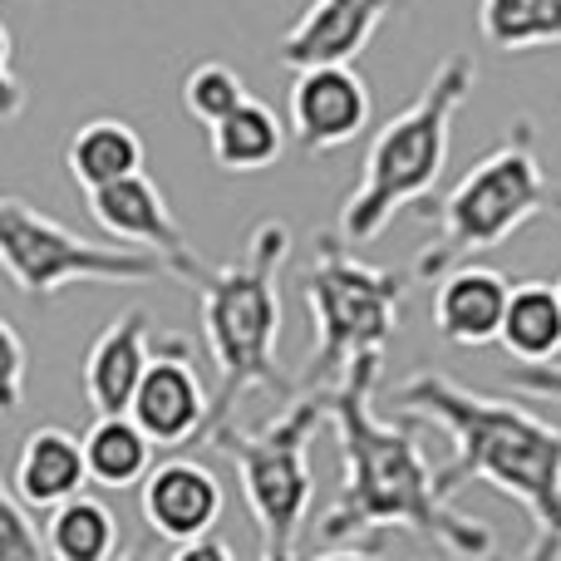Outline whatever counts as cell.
<instances>
[{"instance_id": "obj_10", "label": "cell", "mask_w": 561, "mask_h": 561, "mask_svg": "<svg viewBox=\"0 0 561 561\" xmlns=\"http://www.w3.org/2000/svg\"><path fill=\"white\" fill-rule=\"evenodd\" d=\"M128 414L153 434L158 448H187V444H207V424H213V394L197 379L193 359H187L183 340H168L153 350L148 375L134 394Z\"/></svg>"}, {"instance_id": "obj_7", "label": "cell", "mask_w": 561, "mask_h": 561, "mask_svg": "<svg viewBox=\"0 0 561 561\" xmlns=\"http://www.w3.org/2000/svg\"><path fill=\"white\" fill-rule=\"evenodd\" d=\"M330 419V404L320 389L286 399V409L272 414L262 428H237L222 424L207 444L227 454L242 478V497L252 507L256 537H262L266 561H286L300 552V533L310 523V497H316V478H310V434Z\"/></svg>"}, {"instance_id": "obj_1", "label": "cell", "mask_w": 561, "mask_h": 561, "mask_svg": "<svg viewBox=\"0 0 561 561\" xmlns=\"http://www.w3.org/2000/svg\"><path fill=\"white\" fill-rule=\"evenodd\" d=\"M375 385L379 355H359L335 385L320 389L340 438L345 478L316 527V547H359V537L394 527V533L428 537L458 557H488L493 552L488 523L448 507V493L428 468L414 428L375 414Z\"/></svg>"}, {"instance_id": "obj_23", "label": "cell", "mask_w": 561, "mask_h": 561, "mask_svg": "<svg viewBox=\"0 0 561 561\" xmlns=\"http://www.w3.org/2000/svg\"><path fill=\"white\" fill-rule=\"evenodd\" d=\"M247 99H252L247 94V79L227 65H197V69H187V79H183V108L207 128L232 114L237 104H247Z\"/></svg>"}, {"instance_id": "obj_12", "label": "cell", "mask_w": 561, "mask_h": 561, "mask_svg": "<svg viewBox=\"0 0 561 561\" xmlns=\"http://www.w3.org/2000/svg\"><path fill=\"white\" fill-rule=\"evenodd\" d=\"M399 0H310L280 35L276 59L286 69L310 65H355L379 35Z\"/></svg>"}, {"instance_id": "obj_25", "label": "cell", "mask_w": 561, "mask_h": 561, "mask_svg": "<svg viewBox=\"0 0 561 561\" xmlns=\"http://www.w3.org/2000/svg\"><path fill=\"white\" fill-rule=\"evenodd\" d=\"M503 379L517 389V394L561 399V365H552V359H513Z\"/></svg>"}, {"instance_id": "obj_4", "label": "cell", "mask_w": 561, "mask_h": 561, "mask_svg": "<svg viewBox=\"0 0 561 561\" xmlns=\"http://www.w3.org/2000/svg\"><path fill=\"white\" fill-rule=\"evenodd\" d=\"M473 84V55H448L419 89L414 104L375 134L365 153V173L340 207V232L350 237V247L375 242L409 203H424L434 193V183L444 178L448 148H454V118L463 114Z\"/></svg>"}, {"instance_id": "obj_26", "label": "cell", "mask_w": 561, "mask_h": 561, "mask_svg": "<svg viewBox=\"0 0 561 561\" xmlns=\"http://www.w3.org/2000/svg\"><path fill=\"white\" fill-rule=\"evenodd\" d=\"M0 340H5V414H15L25 404V340L15 320H0Z\"/></svg>"}, {"instance_id": "obj_18", "label": "cell", "mask_w": 561, "mask_h": 561, "mask_svg": "<svg viewBox=\"0 0 561 561\" xmlns=\"http://www.w3.org/2000/svg\"><path fill=\"white\" fill-rule=\"evenodd\" d=\"M138 168H144V138L124 118H89V124L75 128V138L65 148V173L79 193L108 187L118 178L138 173Z\"/></svg>"}, {"instance_id": "obj_27", "label": "cell", "mask_w": 561, "mask_h": 561, "mask_svg": "<svg viewBox=\"0 0 561 561\" xmlns=\"http://www.w3.org/2000/svg\"><path fill=\"white\" fill-rule=\"evenodd\" d=\"M197 557H217V561H227V557H232V547L217 542L213 533H203V537H193V542H178V547H173V561H197Z\"/></svg>"}, {"instance_id": "obj_13", "label": "cell", "mask_w": 561, "mask_h": 561, "mask_svg": "<svg viewBox=\"0 0 561 561\" xmlns=\"http://www.w3.org/2000/svg\"><path fill=\"white\" fill-rule=\"evenodd\" d=\"M138 503H144L148 533L163 537L168 547H178L213 533L227 497L207 463H197V458H163V463L148 468Z\"/></svg>"}, {"instance_id": "obj_8", "label": "cell", "mask_w": 561, "mask_h": 561, "mask_svg": "<svg viewBox=\"0 0 561 561\" xmlns=\"http://www.w3.org/2000/svg\"><path fill=\"white\" fill-rule=\"evenodd\" d=\"M0 262L25 296H59L65 286H108V280H158L173 266L148 247H99L45 217L25 197L0 203Z\"/></svg>"}, {"instance_id": "obj_9", "label": "cell", "mask_w": 561, "mask_h": 561, "mask_svg": "<svg viewBox=\"0 0 561 561\" xmlns=\"http://www.w3.org/2000/svg\"><path fill=\"white\" fill-rule=\"evenodd\" d=\"M84 197H89V217H94L114 242H134V247L158 252L168 266H173V276L187 280V286L203 276V256L193 252L183 222L173 217L168 197L158 193V183L144 173V168L118 178V183H108V187H94V193H84Z\"/></svg>"}, {"instance_id": "obj_15", "label": "cell", "mask_w": 561, "mask_h": 561, "mask_svg": "<svg viewBox=\"0 0 561 561\" xmlns=\"http://www.w3.org/2000/svg\"><path fill=\"white\" fill-rule=\"evenodd\" d=\"M148 310L144 306H128L108 320L104 330L94 335L84 355V399L94 414H124L134 409V394L148 375Z\"/></svg>"}, {"instance_id": "obj_22", "label": "cell", "mask_w": 561, "mask_h": 561, "mask_svg": "<svg viewBox=\"0 0 561 561\" xmlns=\"http://www.w3.org/2000/svg\"><path fill=\"white\" fill-rule=\"evenodd\" d=\"M45 537H49V557L55 561H104L118 552V517L99 497L75 493L59 507H49Z\"/></svg>"}, {"instance_id": "obj_5", "label": "cell", "mask_w": 561, "mask_h": 561, "mask_svg": "<svg viewBox=\"0 0 561 561\" xmlns=\"http://www.w3.org/2000/svg\"><path fill=\"white\" fill-rule=\"evenodd\" d=\"M561 213V187L537 163V128L533 118H517L513 134L483 153L438 203V237L419 252L414 272L438 280L483 252H497L513 232H523L533 217Z\"/></svg>"}, {"instance_id": "obj_11", "label": "cell", "mask_w": 561, "mask_h": 561, "mask_svg": "<svg viewBox=\"0 0 561 561\" xmlns=\"http://www.w3.org/2000/svg\"><path fill=\"white\" fill-rule=\"evenodd\" d=\"M369 128V84L355 65H310L290 79V138L306 153L345 148Z\"/></svg>"}, {"instance_id": "obj_19", "label": "cell", "mask_w": 561, "mask_h": 561, "mask_svg": "<svg viewBox=\"0 0 561 561\" xmlns=\"http://www.w3.org/2000/svg\"><path fill=\"white\" fill-rule=\"evenodd\" d=\"M207 144H213V158L222 173H262L286 148V124L266 104L247 99V104H237L232 114L207 128Z\"/></svg>"}, {"instance_id": "obj_3", "label": "cell", "mask_w": 561, "mask_h": 561, "mask_svg": "<svg viewBox=\"0 0 561 561\" xmlns=\"http://www.w3.org/2000/svg\"><path fill=\"white\" fill-rule=\"evenodd\" d=\"M290 256V227L266 217L252 227L247 252L227 266H203L193 280L203 335L217 365L213 389V424L207 438L222 424H232L237 404L252 389H266L280 404L296 399V379L280 369L276 340H280V266Z\"/></svg>"}, {"instance_id": "obj_16", "label": "cell", "mask_w": 561, "mask_h": 561, "mask_svg": "<svg viewBox=\"0 0 561 561\" xmlns=\"http://www.w3.org/2000/svg\"><path fill=\"white\" fill-rule=\"evenodd\" d=\"M89 478V458H84V438H75L69 428H30L25 444H20L15 463H10V488L25 497L35 513H49L65 497L84 493Z\"/></svg>"}, {"instance_id": "obj_21", "label": "cell", "mask_w": 561, "mask_h": 561, "mask_svg": "<svg viewBox=\"0 0 561 561\" xmlns=\"http://www.w3.org/2000/svg\"><path fill=\"white\" fill-rule=\"evenodd\" d=\"M478 35L497 55L561 45V0H478Z\"/></svg>"}, {"instance_id": "obj_17", "label": "cell", "mask_w": 561, "mask_h": 561, "mask_svg": "<svg viewBox=\"0 0 561 561\" xmlns=\"http://www.w3.org/2000/svg\"><path fill=\"white\" fill-rule=\"evenodd\" d=\"M158 444L134 414H94L84 434V458H89V478L108 493H124V488H144L148 468L158 463Z\"/></svg>"}, {"instance_id": "obj_28", "label": "cell", "mask_w": 561, "mask_h": 561, "mask_svg": "<svg viewBox=\"0 0 561 561\" xmlns=\"http://www.w3.org/2000/svg\"><path fill=\"white\" fill-rule=\"evenodd\" d=\"M557 290H561V276H557Z\"/></svg>"}, {"instance_id": "obj_2", "label": "cell", "mask_w": 561, "mask_h": 561, "mask_svg": "<svg viewBox=\"0 0 561 561\" xmlns=\"http://www.w3.org/2000/svg\"><path fill=\"white\" fill-rule=\"evenodd\" d=\"M404 419H428L454 438V463L438 473L454 497L463 483H488L533 517L527 557H561V428L517 399L473 394L438 369H419L394 389Z\"/></svg>"}, {"instance_id": "obj_20", "label": "cell", "mask_w": 561, "mask_h": 561, "mask_svg": "<svg viewBox=\"0 0 561 561\" xmlns=\"http://www.w3.org/2000/svg\"><path fill=\"white\" fill-rule=\"evenodd\" d=\"M497 345H503L513 359H557L561 355V290H557V280H517Z\"/></svg>"}, {"instance_id": "obj_24", "label": "cell", "mask_w": 561, "mask_h": 561, "mask_svg": "<svg viewBox=\"0 0 561 561\" xmlns=\"http://www.w3.org/2000/svg\"><path fill=\"white\" fill-rule=\"evenodd\" d=\"M30 513H35V507H30L15 488L0 493V561H39V557H49V537H39V527L30 523Z\"/></svg>"}, {"instance_id": "obj_14", "label": "cell", "mask_w": 561, "mask_h": 561, "mask_svg": "<svg viewBox=\"0 0 561 561\" xmlns=\"http://www.w3.org/2000/svg\"><path fill=\"white\" fill-rule=\"evenodd\" d=\"M434 325L448 345L458 350H483L503 335V320H507V300H513V286L503 272L493 266H478L463 262L454 272H444L434 280Z\"/></svg>"}, {"instance_id": "obj_6", "label": "cell", "mask_w": 561, "mask_h": 561, "mask_svg": "<svg viewBox=\"0 0 561 561\" xmlns=\"http://www.w3.org/2000/svg\"><path fill=\"white\" fill-rule=\"evenodd\" d=\"M316 350L306 359V389H330L359 355H385L404 316V276L350 256L345 232L316 237V262L300 276Z\"/></svg>"}]
</instances>
